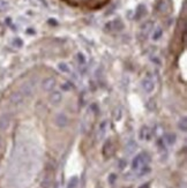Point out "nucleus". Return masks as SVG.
Wrapping results in <instances>:
<instances>
[{
    "mask_svg": "<svg viewBox=\"0 0 187 188\" xmlns=\"http://www.w3.org/2000/svg\"><path fill=\"white\" fill-rule=\"evenodd\" d=\"M106 126H107V121H103L99 125V129H98V133H97V139H98V141L102 140V137L104 136V134H105V131H106Z\"/></svg>",
    "mask_w": 187,
    "mask_h": 188,
    "instance_id": "obj_11",
    "label": "nucleus"
},
{
    "mask_svg": "<svg viewBox=\"0 0 187 188\" xmlns=\"http://www.w3.org/2000/svg\"><path fill=\"white\" fill-rule=\"evenodd\" d=\"M149 172H150V167H149L148 165H144V166H142V170H141V172H140L139 177L146 175V174H148Z\"/></svg>",
    "mask_w": 187,
    "mask_h": 188,
    "instance_id": "obj_21",
    "label": "nucleus"
},
{
    "mask_svg": "<svg viewBox=\"0 0 187 188\" xmlns=\"http://www.w3.org/2000/svg\"><path fill=\"white\" fill-rule=\"evenodd\" d=\"M57 82L53 77H46L42 81V88L44 91H53V89L56 88Z\"/></svg>",
    "mask_w": 187,
    "mask_h": 188,
    "instance_id": "obj_5",
    "label": "nucleus"
},
{
    "mask_svg": "<svg viewBox=\"0 0 187 188\" xmlns=\"http://www.w3.org/2000/svg\"><path fill=\"white\" fill-rule=\"evenodd\" d=\"M49 100L52 105H59L62 100V95L60 91H52L50 97H49Z\"/></svg>",
    "mask_w": 187,
    "mask_h": 188,
    "instance_id": "obj_7",
    "label": "nucleus"
},
{
    "mask_svg": "<svg viewBox=\"0 0 187 188\" xmlns=\"http://www.w3.org/2000/svg\"><path fill=\"white\" fill-rule=\"evenodd\" d=\"M2 147V139H1V136H0V148Z\"/></svg>",
    "mask_w": 187,
    "mask_h": 188,
    "instance_id": "obj_29",
    "label": "nucleus"
},
{
    "mask_svg": "<svg viewBox=\"0 0 187 188\" xmlns=\"http://www.w3.org/2000/svg\"><path fill=\"white\" fill-rule=\"evenodd\" d=\"M54 123H56L59 128H65L68 125L67 116L64 114V113H59V114H57V117H56V119H54Z\"/></svg>",
    "mask_w": 187,
    "mask_h": 188,
    "instance_id": "obj_6",
    "label": "nucleus"
},
{
    "mask_svg": "<svg viewBox=\"0 0 187 188\" xmlns=\"http://www.w3.org/2000/svg\"><path fill=\"white\" fill-rule=\"evenodd\" d=\"M77 185H79V178L77 177H73V178H71L69 182H68L67 188H76Z\"/></svg>",
    "mask_w": 187,
    "mask_h": 188,
    "instance_id": "obj_18",
    "label": "nucleus"
},
{
    "mask_svg": "<svg viewBox=\"0 0 187 188\" xmlns=\"http://www.w3.org/2000/svg\"><path fill=\"white\" fill-rule=\"evenodd\" d=\"M141 84H142V88H143V90L147 94H151L154 90H155V83L151 80H149V79L142 80Z\"/></svg>",
    "mask_w": 187,
    "mask_h": 188,
    "instance_id": "obj_9",
    "label": "nucleus"
},
{
    "mask_svg": "<svg viewBox=\"0 0 187 188\" xmlns=\"http://www.w3.org/2000/svg\"><path fill=\"white\" fill-rule=\"evenodd\" d=\"M61 89L64 91H68V90L71 89V84L69 83H64V84H61Z\"/></svg>",
    "mask_w": 187,
    "mask_h": 188,
    "instance_id": "obj_27",
    "label": "nucleus"
},
{
    "mask_svg": "<svg viewBox=\"0 0 187 188\" xmlns=\"http://www.w3.org/2000/svg\"><path fill=\"white\" fill-rule=\"evenodd\" d=\"M77 60H79V62L81 64V65H84L86 64V57L83 56V53H77Z\"/></svg>",
    "mask_w": 187,
    "mask_h": 188,
    "instance_id": "obj_23",
    "label": "nucleus"
},
{
    "mask_svg": "<svg viewBox=\"0 0 187 188\" xmlns=\"http://www.w3.org/2000/svg\"><path fill=\"white\" fill-rule=\"evenodd\" d=\"M165 141L168 143L169 146H173L176 141H177V136H176V134H173V133H169L165 135Z\"/></svg>",
    "mask_w": 187,
    "mask_h": 188,
    "instance_id": "obj_13",
    "label": "nucleus"
},
{
    "mask_svg": "<svg viewBox=\"0 0 187 188\" xmlns=\"http://www.w3.org/2000/svg\"><path fill=\"white\" fill-rule=\"evenodd\" d=\"M179 129L182 131V132H186L187 131V120L185 117L182 118L181 120L179 121Z\"/></svg>",
    "mask_w": 187,
    "mask_h": 188,
    "instance_id": "obj_19",
    "label": "nucleus"
},
{
    "mask_svg": "<svg viewBox=\"0 0 187 188\" xmlns=\"http://www.w3.org/2000/svg\"><path fill=\"white\" fill-rule=\"evenodd\" d=\"M149 187H150V183L146 182V183H143V185H141L139 188H149Z\"/></svg>",
    "mask_w": 187,
    "mask_h": 188,
    "instance_id": "obj_28",
    "label": "nucleus"
},
{
    "mask_svg": "<svg viewBox=\"0 0 187 188\" xmlns=\"http://www.w3.org/2000/svg\"><path fill=\"white\" fill-rule=\"evenodd\" d=\"M115 143H113V141L111 139H109L104 143V146H103V156L105 158H111L113 156V154H115Z\"/></svg>",
    "mask_w": 187,
    "mask_h": 188,
    "instance_id": "obj_1",
    "label": "nucleus"
},
{
    "mask_svg": "<svg viewBox=\"0 0 187 188\" xmlns=\"http://www.w3.org/2000/svg\"><path fill=\"white\" fill-rule=\"evenodd\" d=\"M10 120H12V118H10V113H2L0 116V131H2V132L7 131L10 126Z\"/></svg>",
    "mask_w": 187,
    "mask_h": 188,
    "instance_id": "obj_2",
    "label": "nucleus"
},
{
    "mask_svg": "<svg viewBox=\"0 0 187 188\" xmlns=\"http://www.w3.org/2000/svg\"><path fill=\"white\" fill-rule=\"evenodd\" d=\"M121 108H117L115 110V120H119L120 118H121Z\"/></svg>",
    "mask_w": 187,
    "mask_h": 188,
    "instance_id": "obj_24",
    "label": "nucleus"
},
{
    "mask_svg": "<svg viewBox=\"0 0 187 188\" xmlns=\"http://www.w3.org/2000/svg\"><path fill=\"white\" fill-rule=\"evenodd\" d=\"M33 90H34V83L31 81H25L20 88V91L22 92L24 97H29L30 95L33 94Z\"/></svg>",
    "mask_w": 187,
    "mask_h": 188,
    "instance_id": "obj_4",
    "label": "nucleus"
},
{
    "mask_svg": "<svg viewBox=\"0 0 187 188\" xmlns=\"http://www.w3.org/2000/svg\"><path fill=\"white\" fill-rule=\"evenodd\" d=\"M58 68L62 72V73H68L69 72V67H68L67 64H65V62H60L59 65H58Z\"/></svg>",
    "mask_w": 187,
    "mask_h": 188,
    "instance_id": "obj_20",
    "label": "nucleus"
},
{
    "mask_svg": "<svg viewBox=\"0 0 187 188\" xmlns=\"http://www.w3.org/2000/svg\"><path fill=\"white\" fill-rule=\"evenodd\" d=\"M149 135H150V134H149V128L147 127V126H143V127L141 128V131H140V139H141V140H144V139L148 140L149 137H150Z\"/></svg>",
    "mask_w": 187,
    "mask_h": 188,
    "instance_id": "obj_16",
    "label": "nucleus"
},
{
    "mask_svg": "<svg viewBox=\"0 0 187 188\" xmlns=\"http://www.w3.org/2000/svg\"><path fill=\"white\" fill-rule=\"evenodd\" d=\"M140 158H141V163H142V165H148L149 163H150V160H151V158H150V156H149L148 152H142V154H140Z\"/></svg>",
    "mask_w": 187,
    "mask_h": 188,
    "instance_id": "obj_15",
    "label": "nucleus"
},
{
    "mask_svg": "<svg viewBox=\"0 0 187 188\" xmlns=\"http://www.w3.org/2000/svg\"><path fill=\"white\" fill-rule=\"evenodd\" d=\"M124 188H131V187H124Z\"/></svg>",
    "mask_w": 187,
    "mask_h": 188,
    "instance_id": "obj_30",
    "label": "nucleus"
},
{
    "mask_svg": "<svg viewBox=\"0 0 187 188\" xmlns=\"http://www.w3.org/2000/svg\"><path fill=\"white\" fill-rule=\"evenodd\" d=\"M142 166H143V165H142V163H141L140 155H138L134 159H133V162H132V169H133V170H139L140 167H142Z\"/></svg>",
    "mask_w": 187,
    "mask_h": 188,
    "instance_id": "obj_14",
    "label": "nucleus"
},
{
    "mask_svg": "<svg viewBox=\"0 0 187 188\" xmlns=\"http://www.w3.org/2000/svg\"><path fill=\"white\" fill-rule=\"evenodd\" d=\"M23 99H24V96L22 95V92L20 90H16L14 92H12V95H10V102L14 106H18V105L23 103Z\"/></svg>",
    "mask_w": 187,
    "mask_h": 188,
    "instance_id": "obj_3",
    "label": "nucleus"
},
{
    "mask_svg": "<svg viewBox=\"0 0 187 188\" xmlns=\"http://www.w3.org/2000/svg\"><path fill=\"white\" fill-rule=\"evenodd\" d=\"M52 183H53V174H52V171H50L49 173L45 174V177H44L42 182H41V186H42V188H50L52 186Z\"/></svg>",
    "mask_w": 187,
    "mask_h": 188,
    "instance_id": "obj_8",
    "label": "nucleus"
},
{
    "mask_svg": "<svg viewBox=\"0 0 187 188\" xmlns=\"http://www.w3.org/2000/svg\"><path fill=\"white\" fill-rule=\"evenodd\" d=\"M117 178H118V177H117V174H115V173H111L110 175H109V178H107V181H109L111 185H113V183L117 181Z\"/></svg>",
    "mask_w": 187,
    "mask_h": 188,
    "instance_id": "obj_22",
    "label": "nucleus"
},
{
    "mask_svg": "<svg viewBox=\"0 0 187 188\" xmlns=\"http://www.w3.org/2000/svg\"><path fill=\"white\" fill-rule=\"evenodd\" d=\"M144 13H146V7H144L143 5H140L139 7H138V10H136V16H135V19L136 20L141 19Z\"/></svg>",
    "mask_w": 187,
    "mask_h": 188,
    "instance_id": "obj_17",
    "label": "nucleus"
},
{
    "mask_svg": "<svg viewBox=\"0 0 187 188\" xmlns=\"http://www.w3.org/2000/svg\"><path fill=\"white\" fill-rule=\"evenodd\" d=\"M126 165H127L126 160H124V159H120V160H119V169H120V170H124Z\"/></svg>",
    "mask_w": 187,
    "mask_h": 188,
    "instance_id": "obj_26",
    "label": "nucleus"
},
{
    "mask_svg": "<svg viewBox=\"0 0 187 188\" xmlns=\"http://www.w3.org/2000/svg\"><path fill=\"white\" fill-rule=\"evenodd\" d=\"M136 148H138L136 142L133 141V140H131V141L127 142V144L125 146V151H126L127 154H133V152L136 150Z\"/></svg>",
    "mask_w": 187,
    "mask_h": 188,
    "instance_id": "obj_10",
    "label": "nucleus"
},
{
    "mask_svg": "<svg viewBox=\"0 0 187 188\" xmlns=\"http://www.w3.org/2000/svg\"><path fill=\"white\" fill-rule=\"evenodd\" d=\"M162 33H163V31L161 30V29H157L156 31H155V33H154V36H153V38L155 39V41H157L161 36H162Z\"/></svg>",
    "mask_w": 187,
    "mask_h": 188,
    "instance_id": "obj_25",
    "label": "nucleus"
},
{
    "mask_svg": "<svg viewBox=\"0 0 187 188\" xmlns=\"http://www.w3.org/2000/svg\"><path fill=\"white\" fill-rule=\"evenodd\" d=\"M154 27V24L151 21H148V22H146V23H143L142 25H141V31L143 33H149L150 31H151V29H153Z\"/></svg>",
    "mask_w": 187,
    "mask_h": 188,
    "instance_id": "obj_12",
    "label": "nucleus"
}]
</instances>
